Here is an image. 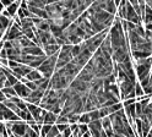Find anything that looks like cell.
I'll return each mask as SVG.
<instances>
[{
  "label": "cell",
  "instance_id": "obj_30",
  "mask_svg": "<svg viewBox=\"0 0 152 137\" xmlns=\"http://www.w3.org/2000/svg\"><path fill=\"white\" fill-rule=\"evenodd\" d=\"M151 130H152V127H151Z\"/></svg>",
  "mask_w": 152,
  "mask_h": 137
},
{
  "label": "cell",
  "instance_id": "obj_16",
  "mask_svg": "<svg viewBox=\"0 0 152 137\" xmlns=\"http://www.w3.org/2000/svg\"><path fill=\"white\" fill-rule=\"evenodd\" d=\"M81 52H82L81 44H75V45L71 47V55H72V58H76Z\"/></svg>",
  "mask_w": 152,
  "mask_h": 137
},
{
  "label": "cell",
  "instance_id": "obj_25",
  "mask_svg": "<svg viewBox=\"0 0 152 137\" xmlns=\"http://www.w3.org/2000/svg\"><path fill=\"white\" fill-rule=\"evenodd\" d=\"M0 1L4 5V7H9L12 3H15V0H0Z\"/></svg>",
  "mask_w": 152,
  "mask_h": 137
},
{
  "label": "cell",
  "instance_id": "obj_5",
  "mask_svg": "<svg viewBox=\"0 0 152 137\" xmlns=\"http://www.w3.org/2000/svg\"><path fill=\"white\" fill-rule=\"evenodd\" d=\"M60 48L61 47L58 45V44H48V45H44L42 49H43L45 56L48 58V56H52V55H55V54H59Z\"/></svg>",
  "mask_w": 152,
  "mask_h": 137
},
{
  "label": "cell",
  "instance_id": "obj_29",
  "mask_svg": "<svg viewBox=\"0 0 152 137\" xmlns=\"http://www.w3.org/2000/svg\"><path fill=\"white\" fill-rule=\"evenodd\" d=\"M0 137H1V135H0Z\"/></svg>",
  "mask_w": 152,
  "mask_h": 137
},
{
  "label": "cell",
  "instance_id": "obj_21",
  "mask_svg": "<svg viewBox=\"0 0 152 137\" xmlns=\"http://www.w3.org/2000/svg\"><path fill=\"white\" fill-rule=\"evenodd\" d=\"M88 116H90V119L91 121H94V120H99L101 119V116H99V110L96 109V110H92L88 113Z\"/></svg>",
  "mask_w": 152,
  "mask_h": 137
},
{
  "label": "cell",
  "instance_id": "obj_6",
  "mask_svg": "<svg viewBox=\"0 0 152 137\" xmlns=\"http://www.w3.org/2000/svg\"><path fill=\"white\" fill-rule=\"evenodd\" d=\"M56 117H58V115H55L54 113L47 111V114L44 116V120H43V125H55Z\"/></svg>",
  "mask_w": 152,
  "mask_h": 137
},
{
  "label": "cell",
  "instance_id": "obj_8",
  "mask_svg": "<svg viewBox=\"0 0 152 137\" xmlns=\"http://www.w3.org/2000/svg\"><path fill=\"white\" fill-rule=\"evenodd\" d=\"M142 22H144V25L146 23H152V9L148 7L146 5L145 7V16H144V20H142Z\"/></svg>",
  "mask_w": 152,
  "mask_h": 137
},
{
  "label": "cell",
  "instance_id": "obj_14",
  "mask_svg": "<svg viewBox=\"0 0 152 137\" xmlns=\"http://www.w3.org/2000/svg\"><path fill=\"white\" fill-rule=\"evenodd\" d=\"M135 94H136V98H141V97H145V93H144V88L140 85L139 81H136L135 83Z\"/></svg>",
  "mask_w": 152,
  "mask_h": 137
},
{
  "label": "cell",
  "instance_id": "obj_20",
  "mask_svg": "<svg viewBox=\"0 0 152 137\" xmlns=\"http://www.w3.org/2000/svg\"><path fill=\"white\" fill-rule=\"evenodd\" d=\"M60 124H69V119H68V116L66 115H58V117H56V122L55 125H60Z\"/></svg>",
  "mask_w": 152,
  "mask_h": 137
},
{
  "label": "cell",
  "instance_id": "obj_18",
  "mask_svg": "<svg viewBox=\"0 0 152 137\" xmlns=\"http://www.w3.org/2000/svg\"><path fill=\"white\" fill-rule=\"evenodd\" d=\"M52 126H53V125H42V126H41V132H39V136H41V137H45V136H47V133H48V132L50 131Z\"/></svg>",
  "mask_w": 152,
  "mask_h": 137
},
{
  "label": "cell",
  "instance_id": "obj_22",
  "mask_svg": "<svg viewBox=\"0 0 152 137\" xmlns=\"http://www.w3.org/2000/svg\"><path fill=\"white\" fill-rule=\"evenodd\" d=\"M79 131H80L81 136H83L86 132H88V125H86V124H79Z\"/></svg>",
  "mask_w": 152,
  "mask_h": 137
},
{
  "label": "cell",
  "instance_id": "obj_26",
  "mask_svg": "<svg viewBox=\"0 0 152 137\" xmlns=\"http://www.w3.org/2000/svg\"><path fill=\"white\" fill-rule=\"evenodd\" d=\"M71 135H72V132H71V130H70V126H69L68 129H66V130L61 133V136H63V137H70Z\"/></svg>",
  "mask_w": 152,
  "mask_h": 137
},
{
  "label": "cell",
  "instance_id": "obj_3",
  "mask_svg": "<svg viewBox=\"0 0 152 137\" xmlns=\"http://www.w3.org/2000/svg\"><path fill=\"white\" fill-rule=\"evenodd\" d=\"M43 97H44V92H42V91H39V90H36V91L31 92V94L26 98L25 102H26V103H28V104L41 105Z\"/></svg>",
  "mask_w": 152,
  "mask_h": 137
},
{
  "label": "cell",
  "instance_id": "obj_15",
  "mask_svg": "<svg viewBox=\"0 0 152 137\" xmlns=\"http://www.w3.org/2000/svg\"><path fill=\"white\" fill-rule=\"evenodd\" d=\"M101 120H102V127H103L104 131L112 129V121H110V119H109V116L103 117V119H101Z\"/></svg>",
  "mask_w": 152,
  "mask_h": 137
},
{
  "label": "cell",
  "instance_id": "obj_1",
  "mask_svg": "<svg viewBox=\"0 0 152 137\" xmlns=\"http://www.w3.org/2000/svg\"><path fill=\"white\" fill-rule=\"evenodd\" d=\"M135 67V74L137 81H142L145 78L150 77L151 70H152V56L147 59H141V60H132Z\"/></svg>",
  "mask_w": 152,
  "mask_h": 137
},
{
  "label": "cell",
  "instance_id": "obj_9",
  "mask_svg": "<svg viewBox=\"0 0 152 137\" xmlns=\"http://www.w3.org/2000/svg\"><path fill=\"white\" fill-rule=\"evenodd\" d=\"M18 9H20V4H18L17 1H15V3H12L10 6H9L6 10H7V12L10 14V16H11V17H14L15 15H17Z\"/></svg>",
  "mask_w": 152,
  "mask_h": 137
},
{
  "label": "cell",
  "instance_id": "obj_11",
  "mask_svg": "<svg viewBox=\"0 0 152 137\" xmlns=\"http://www.w3.org/2000/svg\"><path fill=\"white\" fill-rule=\"evenodd\" d=\"M1 92L6 95L7 99H9V98H11V97H16V95H17L16 92H15V90H14V87H6V88H3Z\"/></svg>",
  "mask_w": 152,
  "mask_h": 137
},
{
  "label": "cell",
  "instance_id": "obj_7",
  "mask_svg": "<svg viewBox=\"0 0 152 137\" xmlns=\"http://www.w3.org/2000/svg\"><path fill=\"white\" fill-rule=\"evenodd\" d=\"M41 78H43V75L39 71H38V70H32L30 74L26 76V80L32 81V82H36L38 80H41Z\"/></svg>",
  "mask_w": 152,
  "mask_h": 137
},
{
  "label": "cell",
  "instance_id": "obj_19",
  "mask_svg": "<svg viewBox=\"0 0 152 137\" xmlns=\"http://www.w3.org/2000/svg\"><path fill=\"white\" fill-rule=\"evenodd\" d=\"M59 135H60V132H59V130H58V127H56V125H53L52 129H50V131L47 133L45 137H56V136H59Z\"/></svg>",
  "mask_w": 152,
  "mask_h": 137
},
{
  "label": "cell",
  "instance_id": "obj_10",
  "mask_svg": "<svg viewBox=\"0 0 152 137\" xmlns=\"http://www.w3.org/2000/svg\"><path fill=\"white\" fill-rule=\"evenodd\" d=\"M109 92L114 97H115V98H119L120 97V90H119V86L117 83H113V85L109 86ZM119 99H120V98H119Z\"/></svg>",
  "mask_w": 152,
  "mask_h": 137
},
{
  "label": "cell",
  "instance_id": "obj_28",
  "mask_svg": "<svg viewBox=\"0 0 152 137\" xmlns=\"http://www.w3.org/2000/svg\"><path fill=\"white\" fill-rule=\"evenodd\" d=\"M147 137H152V130H151V131H150V133H148V135H147Z\"/></svg>",
  "mask_w": 152,
  "mask_h": 137
},
{
  "label": "cell",
  "instance_id": "obj_2",
  "mask_svg": "<svg viewBox=\"0 0 152 137\" xmlns=\"http://www.w3.org/2000/svg\"><path fill=\"white\" fill-rule=\"evenodd\" d=\"M56 61H58V54L48 56L45 60L42 63V65L37 68L43 77L45 78H52L53 74L55 72V67H56Z\"/></svg>",
  "mask_w": 152,
  "mask_h": 137
},
{
  "label": "cell",
  "instance_id": "obj_24",
  "mask_svg": "<svg viewBox=\"0 0 152 137\" xmlns=\"http://www.w3.org/2000/svg\"><path fill=\"white\" fill-rule=\"evenodd\" d=\"M69 126H70L69 124H60V125H56V127H58V130H59V132H60V133H63L66 129H68Z\"/></svg>",
  "mask_w": 152,
  "mask_h": 137
},
{
  "label": "cell",
  "instance_id": "obj_17",
  "mask_svg": "<svg viewBox=\"0 0 152 137\" xmlns=\"http://www.w3.org/2000/svg\"><path fill=\"white\" fill-rule=\"evenodd\" d=\"M90 122H91V119H90V116H88V113H82L80 115L79 124H86V125H88Z\"/></svg>",
  "mask_w": 152,
  "mask_h": 137
},
{
  "label": "cell",
  "instance_id": "obj_12",
  "mask_svg": "<svg viewBox=\"0 0 152 137\" xmlns=\"http://www.w3.org/2000/svg\"><path fill=\"white\" fill-rule=\"evenodd\" d=\"M80 115H81V114H74V113L66 115V116H68V119H69V125H72V124H79Z\"/></svg>",
  "mask_w": 152,
  "mask_h": 137
},
{
  "label": "cell",
  "instance_id": "obj_27",
  "mask_svg": "<svg viewBox=\"0 0 152 137\" xmlns=\"http://www.w3.org/2000/svg\"><path fill=\"white\" fill-rule=\"evenodd\" d=\"M4 9H5V7H4V5L1 4V1H0V14H1V12L4 11Z\"/></svg>",
  "mask_w": 152,
  "mask_h": 137
},
{
  "label": "cell",
  "instance_id": "obj_23",
  "mask_svg": "<svg viewBox=\"0 0 152 137\" xmlns=\"http://www.w3.org/2000/svg\"><path fill=\"white\" fill-rule=\"evenodd\" d=\"M136 103V98H131V99H125L124 102H123V106L126 108L129 105H132V104H135Z\"/></svg>",
  "mask_w": 152,
  "mask_h": 137
},
{
  "label": "cell",
  "instance_id": "obj_4",
  "mask_svg": "<svg viewBox=\"0 0 152 137\" xmlns=\"http://www.w3.org/2000/svg\"><path fill=\"white\" fill-rule=\"evenodd\" d=\"M14 90H15V92H16L17 97H20L21 99H23V101H25L26 98L31 94V92H32V91L30 90V88H28L25 83H22L21 81H18V82L14 86Z\"/></svg>",
  "mask_w": 152,
  "mask_h": 137
},
{
  "label": "cell",
  "instance_id": "obj_13",
  "mask_svg": "<svg viewBox=\"0 0 152 137\" xmlns=\"http://www.w3.org/2000/svg\"><path fill=\"white\" fill-rule=\"evenodd\" d=\"M88 129H96V130H99L102 131L103 127H102V120H94V121H91L88 124Z\"/></svg>",
  "mask_w": 152,
  "mask_h": 137
}]
</instances>
